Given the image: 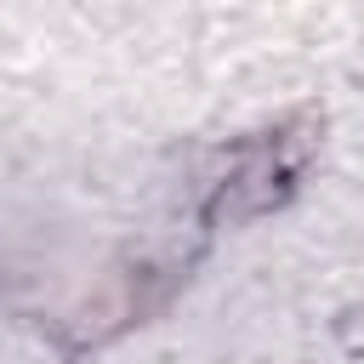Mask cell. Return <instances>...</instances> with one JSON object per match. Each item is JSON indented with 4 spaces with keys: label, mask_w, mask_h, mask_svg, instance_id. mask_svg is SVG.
Returning <instances> with one entry per match:
<instances>
[{
    "label": "cell",
    "mask_w": 364,
    "mask_h": 364,
    "mask_svg": "<svg viewBox=\"0 0 364 364\" xmlns=\"http://www.w3.org/2000/svg\"><path fill=\"white\" fill-rule=\"evenodd\" d=\"M284 136H290V131H279L273 142L250 148V154L239 159V171H228V182L216 188V199H210V210H205L216 228H222V222L262 216V210H273V205L290 193L296 165H301V154H307L313 136H296V142H284Z\"/></svg>",
    "instance_id": "1"
},
{
    "label": "cell",
    "mask_w": 364,
    "mask_h": 364,
    "mask_svg": "<svg viewBox=\"0 0 364 364\" xmlns=\"http://www.w3.org/2000/svg\"><path fill=\"white\" fill-rule=\"evenodd\" d=\"M165 290H171V279H159V267H125V273H114L85 307H74V336H80V341H108V336H119L125 324L148 318V313L165 301Z\"/></svg>",
    "instance_id": "2"
}]
</instances>
